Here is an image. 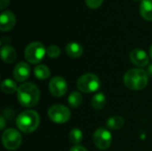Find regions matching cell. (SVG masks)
I'll return each mask as SVG.
<instances>
[{"mask_svg":"<svg viewBox=\"0 0 152 151\" xmlns=\"http://www.w3.org/2000/svg\"><path fill=\"white\" fill-rule=\"evenodd\" d=\"M141 16L145 20L152 21V0H142L140 5Z\"/></svg>","mask_w":152,"mask_h":151,"instance_id":"cell-14","label":"cell"},{"mask_svg":"<svg viewBox=\"0 0 152 151\" xmlns=\"http://www.w3.org/2000/svg\"><path fill=\"white\" fill-rule=\"evenodd\" d=\"M46 54L50 57V58H57L60 56L61 54V49L57 46V45H50L47 49H46Z\"/></svg>","mask_w":152,"mask_h":151,"instance_id":"cell-22","label":"cell"},{"mask_svg":"<svg viewBox=\"0 0 152 151\" xmlns=\"http://www.w3.org/2000/svg\"><path fill=\"white\" fill-rule=\"evenodd\" d=\"M130 60L137 67H145L149 64L148 54L141 49H134L130 53Z\"/></svg>","mask_w":152,"mask_h":151,"instance_id":"cell-11","label":"cell"},{"mask_svg":"<svg viewBox=\"0 0 152 151\" xmlns=\"http://www.w3.org/2000/svg\"><path fill=\"white\" fill-rule=\"evenodd\" d=\"M69 151H87V150H86V148L82 147V146H79V145H76V146L72 147V148L70 149V150H69Z\"/></svg>","mask_w":152,"mask_h":151,"instance_id":"cell-25","label":"cell"},{"mask_svg":"<svg viewBox=\"0 0 152 151\" xmlns=\"http://www.w3.org/2000/svg\"><path fill=\"white\" fill-rule=\"evenodd\" d=\"M82 139H83V133H82L80 129L73 128L70 131V133H69V140L73 144L78 145L82 142Z\"/></svg>","mask_w":152,"mask_h":151,"instance_id":"cell-21","label":"cell"},{"mask_svg":"<svg viewBox=\"0 0 152 151\" xmlns=\"http://www.w3.org/2000/svg\"><path fill=\"white\" fill-rule=\"evenodd\" d=\"M49 118L56 124H64L70 118V110L63 105L56 104L52 106L47 111Z\"/></svg>","mask_w":152,"mask_h":151,"instance_id":"cell-6","label":"cell"},{"mask_svg":"<svg viewBox=\"0 0 152 151\" xmlns=\"http://www.w3.org/2000/svg\"><path fill=\"white\" fill-rule=\"evenodd\" d=\"M93 140L94 145L98 149L102 150H105L110 146L112 142V137L110 131H108L105 128H99L95 131Z\"/></svg>","mask_w":152,"mask_h":151,"instance_id":"cell-8","label":"cell"},{"mask_svg":"<svg viewBox=\"0 0 152 151\" xmlns=\"http://www.w3.org/2000/svg\"></svg>","mask_w":152,"mask_h":151,"instance_id":"cell-29","label":"cell"},{"mask_svg":"<svg viewBox=\"0 0 152 151\" xmlns=\"http://www.w3.org/2000/svg\"><path fill=\"white\" fill-rule=\"evenodd\" d=\"M77 87L85 93L96 92L101 87L100 78L92 73H87L80 77L77 82Z\"/></svg>","mask_w":152,"mask_h":151,"instance_id":"cell-4","label":"cell"},{"mask_svg":"<svg viewBox=\"0 0 152 151\" xmlns=\"http://www.w3.org/2000/svg\"><path fill=\"white\" fill-rule=\"evenodd\" d=\"M84 52V49L82 45L76 42H71L69 43L66 46V53L69 57L72 58H78L82 55Z\"/></svg>","mask_w":152,"mask_h":151,"instance_id":"cell-15","label":"cell"},{"mask_svg":"<svg viewBox=\"0 0 152 151\" xmlns=\"http://www.w3.org/2000/svg\"><path fill=\"white\" fill-rule=\"evenodd\" d=\"M103 1L104 0H85L86 4L89 8H91V9H97V8H99L102 4Z\"/></svg>","mask_w":152,"mask_h":151,"instance_id":"cell-23","label":"cell"},{"mask_svg":"<svg viewBox=\"0 0 152 151\" xmlns=\"http://www.w3.org/2000/svg\"><path fill=\"white\" fill-rule=\"evenodd\" d=\"M30 76V67L26 62L18 63L13 69V77L18 82H23Z\"/></svg>","mask_w":152,"mask_h":151,"instance_id":"cell-12","label":"cell"},{"mask_svg":"<svg viewBox=\"0 0 152 151\" xmlns=\"http://www.w3.org/2000/svg\"><path fill=\"white\" fill-rule=\"evenodd\" d=\"M0 123H1V129L3 130V129H4V126H5V119L4 118V117L2 116L1 117H0Z\"/></svg>","mask_w":152,"mask_h":151,"instance_id":"cell-26","label":"cell"},{"mask_svg":"<svg viewBox=\"0 0 152 151\" xmlns=\"http://www.w3.org/2000/svg\"><path fill=\"white\" fill-rule=\"evenodd\" d=\"M147 74H148V76L152 77V64H150L149 67L147 68Z\"/></svg>","mask_w":152,"mask_h":151,"instance_id":"cell-27","label":"cell"},{"mask_svg":"<svg viewBox=\"0 0 152 151\" xmlns=\"http://www.w3.org/2000/svg\"><path fill=\"white\" fill-rule=\"evenodd\" d=\"M10 4V0H0V9L4 11V9Z\"/></svg>","mask_w":152,"mask_h":151,"instance_id":"cell-24","label":"cell"},{"mask_svg":"<svg viewBox=\"0 0 152 151\" xmlns=\"http://www.w3.org/2000/svg\"><path fill=\"white\" fill-rule=\"evenodd\" d=\"M49 90L51 93L55 97L63 96L68 90V85L66 80L61 77H54L50 80Z\"/></svg>","mask_w":152,"mask_h":151,"instance_id":"cell-9","label":"cell"},{"mask_svg":"<svg viewBox=\"0 0 152 151\" xmlns=\"http://www.w3.org/2000/svg\"><path fill=\"white\" fill-rule=\"evenodd\" d=\"M16 23V17L10 10H4L0 15V30L6 32L11 30Z\"/></svg>","mask_w":152,"mask_h":151,"instance_id":"cell-10","label":"cell"},{"mask_svg":"<svg viewBox=\"0 0 152 151\" xmlns=\"http://www.w3.org/2000/svg\"><path fill=\"white\" fill-rule=\"evenodd\" d=\"M2 142L5 149L9 150H15L20 146L22 138L17 130L9 128L4 132L2 135Z\"/></svg>","mask_w":152,"mask_h":151,"instance_id":"cell-7","label":"cell"},{"mask_svg":"<svg viewBox=\"0 0 152 151\" xmlns=\"http://www.w3.org/2000/svg\"><path fill=\"white\" fill-rule=\"evenodd\" d=\"M1 89H2V91H3L4 93L12 94V93H14L15 92H18L19 87L17 86V84H16L13 80H12V79H10V78H6V79H4V80L2 82Z\"/></svg>","mask_w":152,"mask_h":151,"instance_id":"cell-16","label":"cell"},{"mask_svg":"<svg viewBox=\"0 0 152 151\" xmlns=\"http://www.w3.org/2000/svg\"><path fill=\"white\" fill-rule=\"evenodd\" d=\"M106 104V96L102 93H97L92 99V105L95 109H102Z\"/></svg>","mask_w":152,"mask_h":151,"instance_id":"cell-18","label":"cell"},{"mask_svg":"<svg viewBox=\"0 0 152 151\" xmlns=\"http://www.w3.org/2000/svg\"><path fill=\"white\" fill-rule=\"evenodd\" d=\"M46 50L44 44L40 42H32L28 44L25 49V58L32 64L39 63L45 57Z\"/></svg>","mask_w":152,"mask_h":151,"instance_id":"cell-5","label":"cell"},{"mask_svg":"<svg viewBox=\"0 0 152 151\" xmlns=\"http://www.w3.org/2000/svg\"><path fill=\"white\" fill-rule=\"evenodd\" d=\"M1 57L5 63H12L17 57L16 51L10 45H4L1 48Z\"/></svg>","mask_w":152,"mask_h":151,"instance_id":"cell-13","label":"cell"},{"mask_svg":"<svg viewBox=\"0 0 152 151\" xmlns=\"http://www.w3.org/2000/svg\"><path fill=\"white\" fill-rule=\"evenodd\" d=\"M83 101V97L81 95V93H79L78 92H73L69 94L68 101L70 107L72 108H77Z\"/></svg>","mask_w":152,"mask_h":151,"instance_id":"cell-20","label":"cell"},{"mask_svg":"<svg viewBox=\"0 0 152 151\" xmlns=\"http://www.w3.org/2000/svg\"><path fill=\"white\" fill-rule=\"evenodd\" d=\"M150 54H151V57L152 58V45L151 46V48H150Z\"/></svg>","mask_w":152,"mask_h":151,"instance_id":"cell-28","label":"cell"},{"mask_svg":"<svg viewBox=\"0 0 152 151\" xmlns=\"http://www.w3.org/2000/svg\"><path fill=\"white\" fill-rule=\"evenodd\" d=\"M34 75L40 80H45L47 79L50 75V69L45 66V65H37L34 69Z\"/></svg>","mask_w":152,"mask_h":151,"instance_id":"cell-17","label":"cell"},{"mask_svg":"<svg viewBox=\"0 0 152 151\" xmlns=\"http://www.w3.org/2000/svg\"><path fill=\"white\" fill-rule=\"evenodd\" d=\"M39 122L40 118L38 114L31 109L23 111L16 119L17 127L25 133H30L36 131L39 125Z\"/></svg>","mask_w":152,"mask_h":151,"instance_id":"cell-3","label":"cell"},{"mask_svg":"<svg viewBox=\"0 0 152 151\" xmlns=\"http://www.w3.org/2000/svg\"><path fill=\"white\" fill-rule=\"evenodd\" d=\"M124 125V119L119 116H114L107 121V126L111 130H119Z\"/></svg>","mask_w":152,"mask_h":151,"instance_id":"cell-19","label":"cell"},{"mask_svg":"<svg viewBox=\"0 0 152 151\" xmlns=\"http://www.w3.org/2000/svg\"><path fill=\"white\" fill-rule=\"evenodd\" d=\"M17 98L22 106L26 108H31L38 102L40 92L36 85L32 83H24L19 86Z\"/></svg>","mask_w":152,"mask_h":151,"instance_id":"cell-1","label":"cell"},{"mask_svg":"<svg viewBox=\"0 0 152 151\" xmlns=\"http://www.w3.org/2000/svg\"><path fill=\"white\" fill-rule=\"evenodd\" d=\"M147 71L141 69H133L128 70L124 76V83L131 90H142L148 84Z\"/></svg>","mask_w":152,"mask_h":151,"instance_id":"cell-2","label":"cell"}]
</instances>
